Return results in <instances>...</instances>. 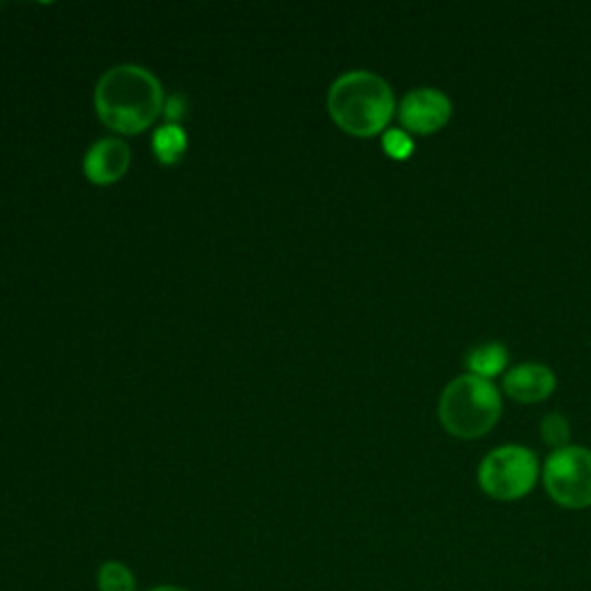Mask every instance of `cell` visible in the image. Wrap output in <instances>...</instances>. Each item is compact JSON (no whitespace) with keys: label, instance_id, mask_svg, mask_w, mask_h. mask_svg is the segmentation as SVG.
I'll list each match as a JSON object with an SVG mask.
<instances>
[{"label":"cell","instance_id":"obj_1","mask_svg":"<svg viewBox=\"0 0 591 591\" xmlns=\"http://www.w3.org/2000/svg\"><path fill=\"white\" fill-rule=\"evenodd\" d=\"M164 107L162 84L139 65H118L95 86V111L109 130L139 134L151 127Z\"/></svg>","mask_w":591,"mask_h":591},{"label":"cell","instance_id":"obj_2","mask_svg":"<svg viewBox=\"0 0 591 591\" xmlns=\"http://www.w3.org/2000/svg\"><path fill=\"white\" fill-rule=\"evenodd\" d=\"M395 97L379 74L354 70L333 81L328 91V114L354 137H374L393 118Z\"/></svg>","mask_w":591,"mask_h":591},{"label":"cell","instance_id":"obj_3","mask_svg":"<svg viewBox=\"0 0 591 591\" xmlns=\"http://www.w3.org/2000/svg\"><path fill=\"white\" fill-rule=\"evenodd\" d=\"M501 416V398L492 381L462 374L444 388L439 400V418L455 437L476 439L492 430Z\"/></svg>","mask_w":591,"mask_h":591},{"label":"cell","instance_id":"obj_4","mask_svg":"<svg viewBox=\"0 0 591 591\" xmlns=\"http://www.w3.org/2000/svg\"><path fill=\"white\" fill-rule=\"evenodd\" d=\"M538 460L525 446H501L485 455L478 467V483L492 499L513 501L525 497L536 485Z\"/></svg>","mask_w":591,"mask_h":591},{"label":"cell","instance_id":"obj_5","mask_svg":"<svg viewBox=\"0 0 591 591\" xmlns=\"http://www.w3.org/2000/svg\"><path fill=\"white\" fill-rule=\"evenodd\" d=\"M543 483L548 495L566 508L591 506V451L564 446L545 460Z\"/></svg>","mask_w":591,"mask_h":591},{"label":"cell","instance_id":"obj_6","mask_svg":"<svg viewBox=\"0 0 591 591\" xmlns=\"http://www.w3.org/2000/svg\"><path fill=\"white\" fill-rule=\"evenodd\" d=\"M453 104L437 88H416L400 104V121L411 132L430 134L448 123Z\"/></svg>","mask_w":591,"mask_h":591},{"label":"cell","instance_id":"obj_7","mask_svg":"<svg viewBox=\"0 0 591 591\" xmlns=\"http://www.w3.org/2000/svg\"><path fill=\"white\" fill-rule=\"evenodd\" d=\"M130 146L121 139H100L88 148L84 157V174L95 185H114L130 167Z\"/></svg>","mask_w":591,"mask_h":591},{"label":"cell","instance_id":"obj_8","mask_svg":"<svg viewBox=\"0 0 591 591\" xmlns=\"http://www.w3.org/2000/svg\"><path fill=\"white\" fill-rule=\"evenodd\" d=\"M555 372L543 363H520L506 372L504 388L518 402H541L555 391Z\"/></svg>","mask_w":591,"mask_h":591},{"label":"cell","instance_id":"obj_9","mask_svg":"<svg viewBox=\"0 0 591 591\" xmlns=\"http://www.w3.org/2000/svg\"><path fill=\"white\" fill-rule=\"evenodd\" d=\"M467 365L471 374H476V377H495L501 370H506L508 349L499 342L478 344V347H474L467 354Z\"/></svg>","mask_w":591,"mask_h":591},{"label":"cell","instance_id":"obj_10","mask_svg":"<svg viewBox=\"0 0 591 591\" xmlns=\"http://www.w3.org/2000/svg\"><path fill=\"white\" fill-rule=\"evenodd\" d=\"M187 151V134L178 123L157 127L153 134V153L162 164H176Z\"/></svg>","mask_w":591,"mask_h":591},{"label":"cell","instance_id":"obj_11","mask_svg":"<svg viewBox=\"0 0 591 591\" xmlns=\"http://www.w3.org/2000/svg\"><path fill=\"white\" fill-rule=\"evenodd\" d=\"M541 437L548 446L555 448H564L568 444V437H571V428H568V421L561 414H548L541 423Z\"/></svg>","mask_w":591,"mask_h":591},{"label":"cell","instance_id":"obj_12","mask_svg":"<svg viewBox=\"0 0 591 591\" xmlns=\"http://www.w3.org/2000/svg\"><path fill=\"white\" fill-rule=\"evenodd\" d=\"M100 589L102 591H134V580L130 571L121 564H104L100 568Z\"/></svg>","mask_w":591,"mask_h":591},{"label":"cell","instance_id":"obj_13","mask_svg":"<svg viewBox=\"0 0 591 591\" xmlns=\"http://www.w3.org/2000/svg\"><path fill=\"white\" fill-rule=\"evenodd\" d=\"M381 144H384V151L386 155L395 157V160H405L411 153H414V141L407 132L402 130H388L384 132V139H381Z\"/></svg>","mask_w":591,"mask_h":591},{"label":"cell","instance_id":"obj_14","mask_svg":"<svg viewBox=\"0 0 591 591\" xmlns=\"http://www.w3.org/2000/svg\"><path fill=\"white\" fill-rule=\"evenodd\" d=\"M185 111H187V100H185V97L183 95H174L167 102V107H164V116H167L171 123H174V121L178 123L185 116Z\"/></svg>","mask_w":591,"mask_h":591},{"label":"cell","instance_id":"obj_15","mask_svg":"<svg viewBox=\"0 0 591 591\" xmlns=\"http://www.w3.org/2000/svg\"><path fill=\"white\" fill-rule=\"evenodd\" d=\"M153 591H185V589H176V587H160V589H153Z\"/></svg>","mask_w":591,"mask_h":591}]
</instances>
